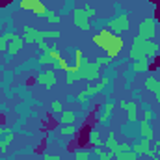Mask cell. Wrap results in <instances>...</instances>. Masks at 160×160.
<instances>
[{
    "mask_svg": "<svg viewBox=\"0 0 160 160\" xmlns=\"http://www.w3.org/2000/svg\"><path fill=\"white\" fill-rule=\"evenodd\" d=\"M75 58H77V65H75V67H77L78 78L95 80L97 77H99V65H95V63L88 62L80 50H77V52H75Z\"/></svg>",
    "mask_w": 160,
    "mask_h": 160,
    "instance_id": "1",
    "label": "cell"
},
{
    "mask_svg": "<svg viewBox=\"0 0 160 160\" xmlns=\"http://www.w3.org/2000/svg\"><path fill=\"white\" fill-rule=\"evenodd\" d=\"M132 47L140 48V50L143 52L145 58H147V56H149V58H157V56H160V45H157V43H153V41H149V39H145V38H142V36L134 38Z\"/></svg>",
    "mask_w": 160,
    "mask_h": 160,
    "instance_id": "2",
    "label": "cell"
},
{
    "mask_svg": "<svg viewBox=\"0 0 160 160\" xmlns=\"http://www.w3.org/2000/svg\"><path fill=\"white\" fill-rule=\"evenodd\" d=\"M95 15V9H91V8H77L75 11H73V17H75V24L82 28V30H89V21H88V17H93Z\"/></svg>",
    "mask_w": 160,
    "mask_h": 160,
    "instance_id": "3",
    "label": "cell"
},
{
    "mask_svg": "<svg viewBox=\"0 0 160 160\" xmlns=\"http://www.w3.org/2000/svg\"><path fill=\"white\" fill-rule=\"evenodd\" d=\"M128 15L127 13H123L119 15L118 19H114V21H110V30H114L116 34H121V32H125L127 28H128Z\"/></svg>",
    "mask_w": 160,
    "mask_h": 160,
    "instance_id": "4",
    "label": "cell"
},
{
    "mask_svg": "<svg viewBox=\"0 0 160 160\" xmlns=\"http://www.w3.org/2000/svg\"><path fill=\"white\" fill-rule=\"evenodd\" d=\"M24 41H28V43H38V41L45 39L43 38V30H36V28H32V26H24Z\"/></svg>",
    "mask_w": 160,
    "mask_h": 160,
    "instance_id": "5",
    "label": "cell"
},
{
    "mask_svg": "<svg viewBox=\"0 0 160 160\" xmlns=\"http://www.w3.org/2000/svg\"><path fill=\"white\" fill-rule=\"evenodd\" d=\"M114 38H116L114 34H110V32L102 30V32H99L97 36H93V43H95V45H99V47H102V48H106V47L112 43Z\"/></svg>",
    "mask_w": 160,
    "mask_h": 160,
    "instance_id": "6",
    "label": "cell"
},
{
    "mask_svg": "<svg viewBox=\"0 0 160 160\" xmlns=\"http://www.w3.org/2000/svg\"><path fill=\"white\" fill-rule=\"evenodd\" d=\"M140 36L145 38V39H149V38L155 36V21H153V19H145V21L140 24Z\"/></svg>",
    "mask_w": 160,
    "mask_h": 160,
    "instance_id": "7",
    "label": "cell"
},
{
    "mask_svg": "<svg viewBox=\"0 0 160 160\" xmlns=\"http://www.w3.org/2000/svg\"><path fill=\"white\" fill-rule=\"evenodd\" d=\"M121 48H123V41H121V38H118V36H116V38L112 39V43H110V45H108L104 50L108 52V58L112 60V58H116V56L119 54Z\"/></svg>",
    "mask_w": 160,
    "mask_h": 160,
    "instance_id": "8",
    "label": "cell"
},
{
    "mask_svg": "<svg viewBox=\"0 0 160 160\" xmlns=\"http://www.w3.org/2000/svg\"><path fill=\"white\" fill-rule=\"evenodd\" d=\"M38 84L45 86V88H52V86L56 84V75H54V71H45V73H41L39 77H38Z\"/></svg>",
    "mask_w": 160,
    "mask_h": 160,
    "instance_id": "9",
    "label": "cell"
},
{
    "mask_svg": "<svg viewBox=\"0 0 160 160\" xmlns=\"http://www.w3.org/2000/svg\"><path fill=\"white\" fill-rule=\"evenodd\" d=\"M22 43H24V39H22V38H19V36H13V38H11V45L8 47V56H6V58H11V56H15V54L21 50Z\"/></svg>",
    "mask_w": 160,
    "mask_h": 160,
    "instance_id": "10",
    "label": "cell"
},
{
    "mask_svg": "<svg viewBox=\"0 0 160 160\" xmlns=\"http://www.w3.org/2000/svg\"><path fill=\"white\" fill-rule=\"evenodd\" d=\"M153 118V112H147L145 114V119L142 123V127H140V134L143 136V138H147V140H151L153 138V134H151V127H149V119Z\"/></svg>",
    "mask_w": 160,
    "mask_h": 160,
    "instance_id": "11",
    "label": "cell"
},
{
    "mask_svg": "<svg viewBox=\"0 0 160 160\" xmlns=\"http://www.w3.org/2000/svg\"><path fill=\"white\" fill-rule=\"evenodd\" d=\"M145 88H147L149 91H155V95H157V99H158V102H160V82L158 80H155L153 77L147 78L145 80Z\"/></svg>",
    "mask_w": 160,
    "mask_h": 160,
    "instance_id": "12",
    "label": "cell"
},
{
    "mask_svg": "<svg viewBox=\"0 0 160 160\" xmlns=\"http://www.w3.org/2000/svg\"><path fill=\"white\" fill-rule=\"evenodd\" d=\"M88 142L93 145V147H101V134H99V130H89V136H88Z\"/></svg>",
    "mask_w": 160,
    "mask_h": 160,
    "instance_id": "13",
    "label": "cell"
},
{
    "mask_svg": "<svg viewBox=\"0 0 160 160\" xmlns=\"http://www.w3.org/2000/svg\"><path fill=\"white\" fill-rule=\"evenodd\" d=\"M132 69H134L136 73H143V71H147V69H149V62H147L145 58H143V60H138V62H134Z\"/></svg>",
    "mask_w": 160,
    "mask_h": 160,
    "instance_id": "14",
    "label": "cell"
},
{
    "mask_svg": "<svg viewBox=\"0 0 160 160\" xmlns=\"http://www.w3.org/2000/svg\"><path fill=\"white\" fill-rule=\"evenodd\" d=\"M118 160H138V155L130 149V151H123V153H116Z\"/></svg>",
    "mask_w": 160,
    "mask_h": 160,
    "instance_id": "15",
    "label": "cell"
},
{
    "mask_svg": "<svg viewBox=\"0 0 160 160\" xmlns=\"http://www.w3.org/2000/svg\"><path fill=\"white\" fill-rule=\"evenodd\" d=\"M60 121H62L63 125H73V123L77 121V114H75V112H63L62 118H60Z\"/></svg>",
    "mask_w": 160,
    "mask_h": 160,
    "instance_id": "16",
    "label": "cell"
},
{
    "mask_svg": "<svg viewBox=\"0 0 160 160\" xmlns=\"http://www.w3.org/2000/svg\"><path fill=\"white\" fill-rule=\"evenodd\" d=\"M106 84H108V78L101 80V84H99V86H91V88H88V89H86L82 95H86V97H88V95H91V93H97V91H101V89H102Z\"/></svg>",
    "mask_w": 160,
    "mask_h": 160,
    "instance_id": "17",
    "label": "cell"
},
{
    "mask_svg": "<svg viewBox=\"0 0 160 160\" xmlns=\"http://www.w3.org/2000/svg\"><path fill=\"white\" fill-rule=\"evenodd\" d=\"M116 136H114V132H110L108 136H106V140H104V147L108 149V151H114L116 149Z\"/></svg>",
    "mask_w": 160,
    "mask_h": 160,
    "instance_id": "18",
    "label": "cell"
},
{
    "mask_svg": "<svg viewBox=\"0 0 160 160\" xmlns=\"http://www.w3.org/2000/svg\"><path fill=\"white\" fill-rule=\"evenodd\" d=\"M116 108V104L114 102H108V104H104V112H102V116H101V123H106L108 121V116L112 114V110Z\"/></svg>",
    "mask_w": 160,
    "mask_h": 160,
    "instance_id": "19",
    "label": "cell"
},
{
    "mask_svg": "<svg viewBox=\"0 0 160 160\" xmlns=\"http://www.w3.org/2000/svg\"><path fill=\"white\" fill-rule=\"evenodd\" d=\"M13 34H4L0 36V52H6L8 50V41H11Z\"/></svg>",
    "mask_w": 160,
    "mask_h": 160,
    "instance_id": "20",
    "label": "cell"
},
{
    "mask_svg": "<svg viewBox=\"0 0 160 160\" xmlns=\"http://www.w3.org/2000/svg\"><path fill=\"white\" fill-rule=\"evenodd\" d=\"M38 4H41L39 0H21V8H22V9H30V11H32Z\"/></svg>",
    "mask_w": 160,
    "mask_h": 160,
    "instance_id": "21",
    "label": "cell"
},
{
    "mask_svg": "<svg viewBox=\"0 0 160 160\" xmlns=\"http://www.w3.org/2000/svg\"><path fill=\"white\" fill-rule=\"evenodd\" d=\"M45 19H47V22H50V24H58V22H60V15H56L54 11H47V13H45Z\"/></svg>",
    "mask_w": 160,
    "mask_h": 160,
    "instance_id": "22",
    "label": "cell"
},
{
    "mask_svg": "<svg viewBox=\"0 0 160 160\" xmlns=\"http://www.w3.org/2000/svg\"><path fill=\"white\" fill-rule=\"evenodd\" d=\"M75 157H77V160H89V155H88L84 149H78V151L75 153Z\"/></svg>",
    "mask_w": 160,
    "mask_h": 160,
    "instance_id": "23",
    "label": "cell"
},
{
    "mask_svg": "<svg viewBox=\"0 0 160 160\" xmlns=\"http://www.w3.org/2000/svg\"><path fill=\"white\" fill-rule=\"evenodd\" d=\"M75 130H77V128H75L73 125H65V127L62 128V132H63V134H75Z\"/></svg>",
    "mask_w": 160,
    "mask_h": 160,
    "instance_id": "24",
    "label": "cell"
},
{
    "mask_svg": "<svg viewBox=\"0 0 160 160\" xmlns=\"http://www.w3.org/2000/svg\"><path fill=\"white\" fill-rule=\"evenodd\" d=\"M110 62V58L106 56V58H99V60H95V65H99V67H102V65H106Z\"/></svg>",
    "mask_w": 160,
    "mask_h": 160,
    "instance_id": "25",
    "label": "cell"
},
{
    "mask_svg": "<svg viewBox=\"0 0 160 160\" xmlns=\"http://www.w3.org/2000/svg\"><path fill=\"white\" fill-rule=\"evenodd\" d=\"M62 108H63V104H62L60 101H54V102H52V110H54V112H62Z\"/></svg>",
    "mask_w": 160,
    "mask_h": 160,
    "instance_id": "26",
    "label": "cell"
},
{
    "mask_svg": "<svg viewBox=\"0 0 160 160\" xmlns=\"http://www.w3.org/2000/svg\"><path fill=\"white\" fill-rule=\"evenodd\" d=\"M45 160H62V158H60V157H48V155H47Z\"/></svg>",
    "mask_w": 160,
    "mask_h": 160,
    "instance_id": "27",
    "label": "cell"
},
{
    "mask_svg": "<svg viewBox=\"0 0 160 160\" xmlns=\"http://www.w3.org/2000/svg\"><path fill=\"white\" fill-rule=\"evenodd\" d=\"M0 132H4V128H0Z\"/></svg>",
    "mask_w": 160,
    "mask_h": 160,
    "instance_id": "28",
    "label": "cell"
}]
</instances>
